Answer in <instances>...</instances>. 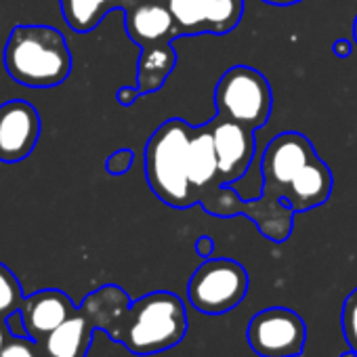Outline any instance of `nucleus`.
Masks as SVG:
<instances>
[{
	"instance_id": "1",
	"label": "nucleus",
	"mask_w": 357,
	"mask_h": 357,
	"mask_svg": "<svg viewBox=\"0 0 357 357\" xmlns=\"http://www.w3.org/2000/svg\"><path fill=\"white\" fill-rule=\"evenodd\" d=\"M317 155L309 137L288 130L273 137L261 155V196L246 200L244 217H248L259 231L271 242H284L292 234L294 213L284 204L292 178L298 170Z\"/></svg>"
},
{
	"instance_id": "2",
	"label": "nucleus",
	"mask_w": 357,
	"mask_h": 357,
	"mask_svg": "<svg viewBox=\"0 0 357 357\" xmlns=\"http://www.w3.org/2000/svg\"><path fill=\"white\" fill-rule=\"evenodd\" d=\"M128 38L141 49L137 61V89L143 95L158 93L176 68L174 40L178 28L164 0H130L122 9Z\"/></svg>"
},
{
	"instance_id": "3",
	"label": "nucleus",
	"mask_w": 357,
	"mask_h": 357,
	"mask_svg": "<svg viewBox=\"0 0 357 357\" xmlns=\"http://www.w3.org/2000/svg\"><path fill=\"white\" fill-rule=\"evenodd\" d=\"M3 59L7 74L28 89H55L72 72L66 36L53 26H15Z\"/></svg>"
},
{
	"instance_id": "4",
	"label": "nucleus",
	"mask_w": 357,
	"mask_h": 357,
	"mask_svg": "<svg viewBox=\"0 0 357 357\" xmlns=\"http://www.w3.org/2000/svg\"><path fill=\"white\" fill-rule=\"evenodd\" d=\"M192 128L181 118L162 122L145 143V178L155 198L176 211L198 204V194L188 176V149Z\"/></svg>"
},
{
	"instance_id": "5",
	"label": "nucleus",
	"mask_w": 357,
	"mask_h": 357,
	"mask_svg": "<svg viewBox=\"0 0 357 357\" xmlns=\"http://www.w3.org/2000/svg\"><path fill=\"white\" fill-rule=\"evenodd\" d=\"M185 305L174 292L158 290L130 303L116 342L135 355H153L176 347L188 334Z\"/></svg>"
},
{
	"instance_id": "6",
	"label": "nucleus",
	"mask_w": 357,
	"mask_h": 357,
	"mask_svg": "<svg viewBox=\"0 0 357 357\" xmlns=\"http://www.w3.org/2000/svg\"><path fill=\"white\" fill-rule=\"evenodd\" d=\"M215 107L217 116L259 130L267 124L273 107L269 80L250 66H234L217 82Z\"/></svg>"
},
{
	"instance_id": "7",
	"label": "nucleus",
	"mask_w": 357,
	"mask_h": 357,
	"mask_svg": "<svg viewBox=\"0 0 357 357\" xmlns=\"http://www.w3.org/2000/svg\"><path fill=\"white\" fill-rule=\"evenodd\" d=\"M248 292L246 269L231 259H206L188 284L190 303L206 315H223L238 307Z\"/></svg>"
},
{
	"instance_id": "8",
	"label": "nucleus",
	"mask_w": 357,
	"mask_h": 357,
	"mask_svg": "<svg viewBox=\"0 0 357 357\" xmlns=\"http://www.w3.org/2000/svg\"><path fill=\"white\" fill-rule=\"evenodd\" d=\"M248 344L261 357H296L307 342V326L298 313L286 307L259 311L248 321Z\"/></svg>"
},
{
	"instance_id": "9",
	"label": "nucleus",
	"mask_w": 357,
	"mask_h": 357,
	"mask_svg": "<svg viewBox=\"0 0 357 357\" xmlns=\"http://www.w3.org/2000/svg\"><path fill=\"white\" fill-rule=\"evenodd\" d=\"M40 130V114L26 99H11L0 105V162L17 164L30 158Z\"/></svg>"
},
{
	"instance_id": "10",
	"label": "nucleus",
	"mask_w": 357,
	"mask_h": 357,
	"mask_svg": "<svg viewBox=\"0 0 357 357\" xmlns=\"http://www.w3.org/2000/svg\"><path fill=\"white\" fill-rule=\"evenodd\" d=\"M208 124L213 130L215 149L219 158V185H234L248 172L255 160V130L238 122L225 120L217 114Z\"/></svg>"
},
{
	"instance_id": "11",
	"label": "nucleus",
	"mask_w": 357,
	"mask_h": 357,
	"mask_svg": "<svg viewBox=\"0 0 357 357\" xmlns=\"http://www.w3.org/2000/svg\"><path fill=\"white\" fill-rule=\"evenodd\" d=\"M22 315L26 321L28 336L40 342L47 334L59 328L66 319H70L78 309L70 301V296L61 290H40L24 298Z\"/></svg>"
},
{
	"instance_id": "12",
	"label": "nucleus",
	"mask_w": 357,
	"mask_h": 357,
	"mask_svg": "<svg viewBox=\"0 0 357 357\" xmlns=\"http://www.w3.org/2000/svg\"><path fill=\"white\" fill-rule=\"evenodd\" d=\"M332 185H334V178H332L330 166L319 155H315L292 178L288 198L284 200V204L294 215L313 211L317 206H324L330 200Z\"/></svg>"
},
{
	"instance_id": "13",
	"label": "nucleus",
	"mask_w": 357,
	"mask_h": 357,
	"mask_svg": "<svg viewBox=\"0 0 357 357\" xmlns=\"http://www.w3.org/2000/svg\"><path fill=\"white\" fill-rule=\"evenodd\" d=\"M188 176L192 188L198 194V204H200V196L208 188L219 185V158H217L211 124L192 128L190 149H188Z\"/></svg>"
},
{
	"instance_id": "14",
	"label": "nucleus",
	"mask_w": 357,
	"mask_h": 357,
	"mask_svg": "<svg viewBox=\"0 0 357 357\" xmlns=\"http://www.w3.org/2000/svg\"><path fill=\"white\" fill-rule=\"evenodd\" d=\"M130 296L114 284H107L95 292H91L82 305L80 311L89 317V321L95 326V330L105 332L112 340L116 338L128 309H130Z\"/></svg>"
},
{
	"instance_id": "15",
	"label": "nucleus",
	"mask_w": 357,
	"mask_h": 357,
	"mask_svg": "<svg viewBox=\"0 0 357 357\" xmlns=\"http://www.w3.org/2000/svg\"><path fill=\"white\" fill-rule=\"evenodd\" d=\"M93 334L95 326L78 309L70 319H66L51 334H47L38 344L45 357H86Z\"/></svg>"
},
{
	"instance_id": "16",
	"label": "nucleus",
	"mask_w": 357,
	"mask_h": 357,
	"mask_svg": "<svg viewBox=\"0 0 357 357\" xmlns=\"http://www.w3.org/2000/svg\"><path fill=\"white\" fill-rule=\"evenodd\" d=\"M128 3L130 0H59L66 24L78 34L95 30L109 11H122Z\"/></svg>"
},
{
	"instance_id": "17",
	"label": "nucleus",
	"mask_w": 357,
	"mask_h": 357,
	"mask_svg": "<svg viewBox=\"0 0 357 357\" xmlns=\"http://www.w3.org/2000/svg\"><path fill=\"white\" fill-rule=\"evenodd\" d=\"M206 3H208V34L223 36L242 22L244 0H206Z\"/></svg>"
},
{
	"instance_id": "18",
	"label": "nucleus",
	"mask_w": 357,
	"mask_h": 357,
	"mask_svg": "<svg viewBox=\"0 0 357 357\" xmlns=\"http://www.w3.org/2000/svg\"><path fill=\"white\" fill-rule=\"evenodd\" d=\"M24 292L9 267L0 263V319H7L24 303Z\"/></svg>"
},
{
	"instance_id": "19",
	"label": "nucleus",
	"mask_w": 357,
	"mask_h": 357,
	"mask_svg": "<svg viewBox=\"0 0 357 357\" xmlns=\"http://www.w3.org/2000/svg\"><path fill=\"white\" fill-rule=\"evenodd\" d=\"M342 332L347 338V344L357 351V288L347 296L342 305Z\"/></svg>"
},
{
	"instance_id": "20",
	"label": "nucleus",
	"mask_w": 357,
	"mask_h": 357,
	"mask_svg": "<svg viewBox=\"0 0 357 357\" xmlns=\"http://www.w3.org/2000/svg\"><path fill=\"white\" fill-rule=\"evenodd\" d=\"M0 357H45L40 344L32 338H20V336H9Z\"/></svg>"
},
{
	"instance_id": "21",
	"label": "nucleus",
	"mask_w": 357,
	"mask_h": 357,
	"mask_svg": "<svg viewBox=\"0 0 357 357\" xmlns=\"http://www.w3.org/2000/svg\"><path fill=\"white\" fill-rule=\"evenodd\" d=\"M132 162H135V151L130 147H122V149H116L105 160V170L112 176H122V174H126L130 170Z\"/></svg>"
},
{
	"instance_id": "22",
	"label": "nucleus",
	"mask_w": 357,
	"mask_h": 357,
	"mask_svg": "<svg viewBox=\"0 0 357 357\" xmlns=\"http://www.w3.org/2000/svg\"><path fill=\"white\" fill-rule=\"evenodd\" d=\"M7 330L11 332V336H20V338H30L28 336V330H26V321H24V315H22V309L13 311L7 319Z\"/></svg>"
},
{
	"instance_id": "23",
	"label": "nucleus",
	"mask_w": 357,
	"mask_h": 357,
	"mask_svg": "<svg viewBox=\"0 0 357 357\" xmlns=\"http://www.w3.org/2000/svg\"><path fill=\"white\" fill-rule=\"evenodd\" d=\"M141 97L139 89L137 86H120L118 93H116V101L124 107H130L137 99Z\"/></svg>"
},
{
	"instance_id": "24",
	"label": "nucleus",
	"mask_w": 357,
	"mask_h": 357,
	"mask_svg": "<svg viewBox=\"0 0 357 357\" xmlns=\"http://www.w3.org/2000/svg\"><path fill=\"white\" fill-rule=\"evenodd\" d=\"M332 53L338 59H347L353 53V38H338L332 43Z\"/></svg>"
},
{
	"instance_id": "25",
	"label": "nucleus",
	"mask_w": 357,
	"mask_h": 357,
	"mask_svg": "<svg viewBox=\"0 0 357 357\" xmlns=\"http://www.w3.org/2000/svg\"><path fill=\"white\" fill-rule=\"evenodd\" d=\"M196 252L206 261V259H213V252H215V242H213V238H208V236H202V238H198V242H196Z\"/></svg>"
},
{
	"instance_id": "26",
	"label": "nucleus",
	"mask_w": 357,
	"mask_h": 357,
	"mask_svg": "<svg viewBox=\"0 0 357 357\" xmlns=\"http://www.w3.org/2000/svg\"><path fill=\"white\" fill-rule=\"evenodd\" d=\"M9 336H11V332L7 330L5 319H0V353H3V349H5V344H7V340H9Z\"/></svg>"
},
{
	"instance_id": "27",
	"label": "nucleus",
	"mask_w": 357,
	"mask_h": 357,
	"mask_svg": "<svg viewBox=\"0 0 357 357\" xmlns=\"http://www.w3.org/2000/svg\"><path fill=\"white\" fill-rule=\"evenodd\" d=\"M267 5H273V7H292V5H298L303 0H263Z\"/></svg>"
},
{
	"instance_id": "28",
	"label": "nucleus",
	"mask_w": 357,
	"mask_h": 357,
	"mask_svg": "<svg viewBox=\"0 0 357 357\" xmlns=\"http://www.w3.org/2000/svg\"><path fill=\"white\" fill-rule=\"evenodd\" d=\"M353 43L357 45V15H355V20H353Z\"/></svg>"
},
{
	"instance_id": "29",
	"label": "nucleus",
	"mask_w": 357,
	"mask_h": 357,
	"mask_svg": "<svg viewBox=\"0 0 357 357\" xmlns=\"http://www.w3.org/2000/svg\"><path fill=\"white\" fill-rule=\"evenodd\" d=\"M340 357H357V351H353V349H349L347 353H342Z\"/></svg>"
}]
</instances>
